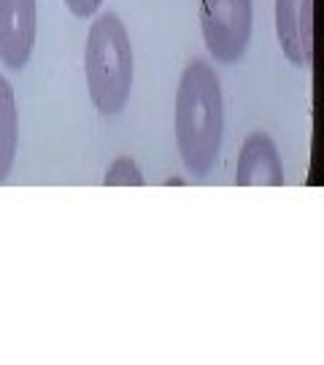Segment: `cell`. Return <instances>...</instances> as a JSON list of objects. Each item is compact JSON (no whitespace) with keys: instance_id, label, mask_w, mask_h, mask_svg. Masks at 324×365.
Listing matches in <instances>:
<instances>
[{"instance_id":"obj_8","label":"cell","mask_w":324,"mask_h":365,"mask_svg":"<svg viewBox=\"0 0 324 365\" xmlns=\"http://www.w3.org/2000/svg\"><path fill=\"white\" fill-rule=\"evenodd\" d=\"M106 187H143L146 179H143V173H140L138 163L133 160V157H116L106 170V179H103Z\"/></svg>"},{"instance_id":"obj_6","label":"cell","mask_w":324,"mask_h":365,"mask_svg":"<svg viewBox=\"0 0 324 365\" xmlns=\"http://www.w3.org/2000/svg\"><path fill=\"white\" fill-rule=\"evenodd\" d=\"M238 187H281L284 184V166L276 149V141L265 130L248 133L235 168Z\"/></svg>"},{"instance_id":"obj_3","label":"cell","mask_w":324,"mask_h":365,"mask_svg":"<svg viewBox=\"0 0 324 365\" xmlns=\"http://www.w3.org/2000/svg\"><path fill=\"white\" fill-rule=\"evenodd\" d=\"M251 0H200V30L208 54L222 65L238 62L251 41Z\"/></svg>"},{"instance_id":"obj_4","label":"cell","mask_w":324,"mask_h":365,"mask_svg":"<svg viewBox=\"0 0 324 365\" xmlns=\"http://www.w3.org/2000/svg\"><path fill=\"white\" fill-rule=\"evenodd\" d=\"M38 35L35 0H0V62L22 71L32 57Z\"/></svg>"},{"instance_id":"obj_7","label":"cell","mask_w":324,"mask_h":365,"mask_svg":"<svg viewBox=\"0 0 324 365\" xmlns=\"http://www.w3.org/2000/svg\"><path fill=\"white\" fill-rule=\"evenodd\" d=\"M19 146V111L8 79L0 76V184L8 179Z\"/></svg>"},{"instance_id":"obj_5","label":"cell","mask_w":324,"mask_h":365,"mask_svg":"<svg viewBox=\"0 0 324 365\" xmlns=\"http://www.w3.org/2000/svg\"><path fill=\"white\" fill-rule=\"evenodd\" d=\"M276 35L284 57L297 68L313 65V0H276Z\"/></svg>"},{"instance_id":"obj_2","label":"cell","mask_w":324,"mask_h":365,"mask_svg":"<svg viewBox=\"0 0 324 365\" xmlns=\"http://www.w3.org/2000/svg\"><path fill=\"white\" fill-rule=\"evenodd\" d=\"M84 74L92 106L103 117L124 111L133 92V44L124 22L116 14H100L87 33Z\"/></svg>"},{"instance_id":"obj_1","label":"cell","mask_w":324,"mask_h":365,"mask_svg":"<svg viewBox=\"0 0 324 365\" xmlns=\"http://www.w3.org/2000/svg\"><path fill=\"white\" fill-rule=\"evenodd\" d=\"M173 133L181 163L192 176H208L222 152L224 103L216 71L205 60L189 62L176 90Z\"/></svg>"},{"instance_id":"obj_9","label":"cell","mask_w":324,"mask_h":365,"mask_svg":"<svg viewBox=\"0 0 324 365\" xmlns=\"http://www.w3.org/2000/svg\"><path fill=\"white\" fill-rule=\"evenodd\" d=\"M100 3H103V0H65L68 11L76 16V19H87V16H92L95 11L100 8Z\"/></svg>"}]
</instances>
